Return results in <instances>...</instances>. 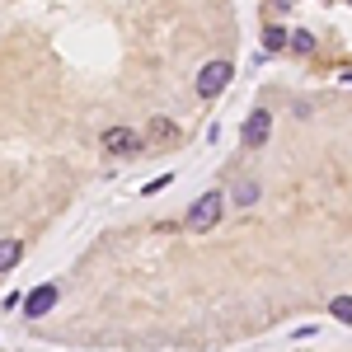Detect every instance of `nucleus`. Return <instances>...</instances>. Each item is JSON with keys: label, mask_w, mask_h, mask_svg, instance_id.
<instances>
[{"label": "nucleus", "mask_w": 352, "mask_h": 352, "mask_svg": "<svg viewBox=\"0 0 352 352\" xmlns=\"http://www.w3.org/2000/svg\"><path fill=\"white\" fill-rule=\"evenodd\" d=\"M230 80H235V66L217 56V61H207V66L197 71V94H202V99H212V94H221Z\"/></svg>", "instance_id": "f257e3e1"}, {"label": "nucleus", "mask_w": 352, "mask_h": 352, "mask_svg": "<svg viewBox=\"0 0 352 352\" xmlns=\"http://www.w3.org/2000/svg\"><path fill=\"white\" fill-rule=\"evenodd\" d=\"M221 202H226L221 192H202V197L188 207V230H212V226L221 221Z\"/></svg>", "instance_id": "f03ea898"}, {"label": "nucleus", "mask_w": 352, "mask_h": 352, "mask_svg": "<svg viewBox=\"0 0 352 352\" xmlns=\"http://www.w3.org/2000/svg\"><path fill=\"white\" fill-rule=\"evenodd\" d=\"M56 300H61V287H56V282H43V287H33V292H28L24 315H28V320H43V315L52 310Z\"/></svg>", "instance_id": "7ed1b4c3"}, {"label": "nucleus", "mask_w": 352, "mask_h": 352, "mask_svg": "<svg viewBox=\"0 0 352 352\" xmlns=\"http://www.w3.org/2000/svg\"><path fill=\"white\" fill-rule=\"evenodd\" d=\"M104 151H113V155H132V151H141V136H136L132 127H109V132H104Z\"/></svg>", "instance_id": "20e7f679"}, {"label": "nucleus", "mask_w": 352, "mask_h": 352, "mask_svg": "<svg viewBox=\"0 0 352 352\" xmlns=\"http://www.w3.org/2000/svg\"><path fill=\"white\" fill-rule=\"evenodd\" d=\"M268 132H272V113L268 109H254L249 118H244V141H249V146H263Z\"/></svg>", "instance_id": "39448f33"}, {"label": "nucleus", "mask_w": 352, "mask_h": 352, "mask_svg": "<svg viewBox=\"0 0 352 352\" xmlns=\"http://www.w3.org/2000/svg\"><path fill=\"white\" fill-rule=\"evenodd\" d=\"M19 258H24V244L19 240H0V272L19 268Z\"/></svg>", "instance_id": "423d86ee"}, {"label": "nucleus", "mask_w": 352, "mask_h": 352, "mask_svg": "<svg viewBox=\"0 0 352 352\" xmlns=\"http://www.w3.org/2000/svg\"><path fill=\"white\" fill-rule=\"evenodd\" d=\"M287 43H292V33H287L282 24H268V28H263V47H268V52H282Z\"/></svg>", "instance_id": "0eeeda50"}, {"label": "nucleus", "mask_w": 352, "mask_h": 352, "mask_svg": "<svg viewBox=\"0 0 352 352\" xmlns=\"http://www.w3.org/2000/svg\"><path fill=\"white\" fill-rule=\"evenodd\" d=\"M329 315H333L338 324H352V296H333L329 300Z\"/></svg>", "instance_id": "6e6552de"}, {"label": "nucleus", "mask_w": 352, "mask_h": 352, "mask_svg": "<svg viewBox=\"0 0 352 352\" xmlns=\"http://www.w3.org/2000/svg\"><path fill=\"white\" fill-rule=\"evenodd\" d=\"M230 197H235V202H240V207H249V202H254V197H258V184H254V179H240V184H235V188H230Z\"/></svg>", "instance_id": "1a4fd4ad"}, {"label": "nucleus", "mask_w": 352, "mask_h": 352, "mask_svg": "<svg viewBox=\"0 0 352 352\" xmlns=\"http://www.w3.org/2000/svg\"><path fill=\"white\" fill-rule=\"evenodd\" d=\"M151 141H174V122L155 118V122H151Z\"/></svg>", "instance_id": "9d476101"}, {"label": "nucleus", "mask_w": 352, "mask_h": 352, "mask_svg": "<svg viewBox=\"0 0 352 352\" xmlns=\"http://www.w3.org/2000/svg\"><path fill=\"white\" fill-rule=\"evenodd\" d=\"M292 47H296V52H315V33L296 28V33H292Z\"/></svg>", "instance_id": "9b49d317"}, {"label": "nucleus", "mask_w": 352, "mask_h": 352, "mask_svg": "<svg viewBox=\"0 0 352 352\" xmlns=\"http://www.w3.org/2000/svg\"><path fill=\"white\" fill-rule=\"evenodd\" d=\"M348 5H352V0H348Z\"/></svg>", "instance_id": "f8f14e48"}]
</instances>
